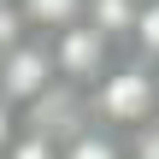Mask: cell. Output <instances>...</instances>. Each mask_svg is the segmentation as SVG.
Returning <instances> with one entry per match:
<instances>
[{
    "label": "cell",
    "mask_w": 159,
    "mask_h": 159,
    "mask_svg": "<svg viewBox=\"0 0 159 159\" xmlns=\"http://www.w3.org/2000/svg\"><path fill=\"white\" fill-rule=\"evenodd\" d=\"M148 118H159V71L124 53V59L89 89V124H100V130H112V136H136Z\"/></svg>",
    "instance_id": "obj_1"
},
{
    "label": "cell",
    "mask_w": 159,
    "mask_h": 159,
    "mask_svg": "<svg viewBox=\"0 0 159 159\" xmlns=\"http://www.w3.org/2000/svg\"><path fill=\"white\" fill-rule=\"evenodd\" d=\"M47 53H53V71H59V83H71V89H94L118 59H124V47L112 41V35H100L94 24H71V30H59V35H47Z\"/></svg>",
    "instance_id": "obj_2"
},
{
    "label": "cell",
    "mask_w": 159,
    "mask_h": 159,
    "mask_svg": "<svg viewBox=\"0 0 159 159\" xmlns=\"http://www.w3.org/2000/svg\"><path fill=\"white\" fill-rule=\"evenodd\" d=\"M53 83H59V71H53L47 35H30V41H18L12 53H0V100H6L18 118H24Z\"/></svg>",
    "instance_id": "obj_3"
},
{
    "label": "cell",
    "mask_w": 159,
    "mask_h": 159,
    "mask_svg": "<svg viewBox=\"0 0 159 159\" xmlns=\"http://www.w3.org/2000/svg\"><path fill=\"white\" fill-rule=\"evenodd\" d=\"M89 0H18V18L30 24V35H59L71 24H83Z\"/></svg>",
    "instance_id": "obj_4"
},
{
    "label": "cell",
    "mask_w": 159,
    "mask_h": 159,
    "mask_svg": "<svg viewBox=\"0 0 159 159\" xmlns=\"http://www.w3.org/2000/svg\"><path fill=\"white\" fill-rule=\"evenodd\" d=\"M136 12H142V0H89L83 24H94L100 35H112V41L124 47V41H130V24H136Z\"/></svg>",
    "instance_id": "obj_5"
},
{
    "label": "cell",
    "mask_w": 159,
    "mask_h": 159,
    "mask_svg": "<svg viewBox=\"0 0 159 159\" xmlns=\"http://www.w3.org/2000/svg\"><path fill=\"white\" fill-rule=\"evenodd\" d=\"M124 53L159 71V0H142V12H136V24H130V41H124Z\"/></svg>",
    "instance_id": "obj_6"
},
{
    "label": "cell",
    "mask_w": 159,
    "mask_h": 159,
    "mask_svg": "<svg viewBox=\"0 0 159 159\" xmlns=\"http://www.w3.org/2000/svg\"><path fill=\"white\" fill-rule=\"evenodd\" d=\"M59 159H130V148H124V136H112V130L89 124L83 136H71V142L59 148Z\"/></svg>",
    "instance_id": "obj_7"
},
{
    "label": "cell",
    "mask_w": 159,
    "mask_h": 159,
    "mask_svg": "<svg viewBox=\"0 0 159 159\" xmlns=\"http://www.w3.org/2000/svg\"><path fill=\"white\" fill-rule=\"evenodd\" d=\"M0 159H59V142H47V136H35V130H18Z\"/></svg>",
    "instance_id": "obj_8"
},
{
    "label": "cell",
    "mask_w": 159,
    "mask_h": 159,
    "mask_svg": "<svg viewBox=\"0 0 159 159\" xmlns=\"http://www.w3.org/2000/svg\"><path fill=\"white\" fill-rule=\"evenodd\" d=\"M124 148H130V159H159V118H148L136 136H124Z\"/></svg>",
    "instance_id": "obj_9"
},
{
    "label": "cell",
    "mask_w": 159,
    "mask_h": 159,
    "mask_svg": "<svg viewBox=\"0 0 159 159\" xmlns=\"http://www.w3.org/2000/svg\"><path fill=\"white\" fill-rule=\"evenodd\" d=\"M18 130H24V118H18V112H12V106L0 100V153L12 148V136H18Z\"/></svg>",
    "instance_id": "obj_10"
},
{
    "label": "cell",
    "mask_w": 159,
    "mask_h": 159,
    "mask_svg": "<svg viewBox=\"0 0 159 159\" xmlns=\"http://www.w3.org/2000/svg\"><path fill=\"white\" fill-rule=\"evenodd\" d=\"M0 6H18V0H0Z\"/></svg>",
    "instance_id": "obj_11"
}]
</instances>
